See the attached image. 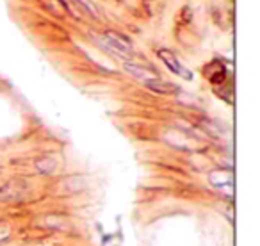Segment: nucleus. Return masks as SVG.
Masks as SVG:
<instances>
[{"instance_id":"0eeeda50","label":"nucleus","mask_w":260,"mask_h":246,"mask_svg":"<svg viewBox=\"0 0 260 246\" xmlns=\"http://www.w3.org/2000/svg\"><path fill=\"white\" fill-rule=\"evenodd\" d=\"M57 162L54 159H50V157H43V159H38L36 160V168L40 173H45V175H50V173H54V170H56Z\"/></svg>"},{"instance_id":"20e7f679","label":"nucleus","mask_w":260,"mask_h":246,"mask_svg":"<svg viewBox=\"0 0 260 246\" xmlns=\"http://www.w3.org/2000/svg\"><path fill=\"white\" fill-rule=\"evenodd\" d=\"M28 184H24L22 180H12L0 191V200H8V202H16L24 196L22 191H27Z\"/></svg>"},{"instance_id":"6e6552de","label":"nucleus","mask_w":260,"mask_h":246,"mask_svg":"<svg viewBox=\"0 0 260 246\" xmlns=\"http://www.w3.org/2000/svg\"><path fill=\"white\" fill-rule=\"evenodd\" d=\"M77 2H80V4L84 6L86 9H88V11H91V14H93V16H96L98 9H96V6L91 2V0H77Z\"/></svg>"},{"instance_id":"f257e3e1","label":"nucleus","mask_w":260,"mask_h":246,"mask_svg":"<svg viewBox=\"0 0 260 246\" xmlns=\"http://www.w3.org/2000/svg\"><path fill=\"white\" fill-rule=\"evenodd\" d=\"M96 40H98V43L102 46H106L109 52L118 54V56H122V58H125V59L134 56V50H132L130 41L118 32H110L109 30V32H106L102 38H96Z\"/></svg>"},{"instance_id":"423d86ee","label":"nucleus","mask_w":260,"mask_h":246,"mask_svg":"<svg viewBox=\"0 0 260 246\" xmlns=\"http://www.w3.org/2000/svg\"><path fill=\"white\" fill-rule=\"evenodd\" d=\"M144 84H146V88H150V90L157 91V93H164V94H168V93H176V91H178V88H176L175 84L164 82V80H160L158 77H157V78H152V80H146Z\"/></svg>"},{"instance_id":"39448f33","label":"nucleus","mask_w":260,"mask_h":246,"mask_svg":"<svg viewBox=\"0 0 260 246\" xmlns=\"http://www.w3.org/2000/svg\"><path fill=\"white\" fill-rule=\"evenodd\" d=\"M125 70L128 72L130 75H134V77H138L139 80H142V82L158 77V75H155L152 70H146V68H142V66H139V64H134V62H125Z\"/></svg>"},{"instance_id":"f03ea898","label":"nucleus","mask_w":260,"mask_h":246,"mask_svg":"<svg viewBox=\"0 0 260 246\" xmlns=\"http://www.w3.org/2000/svg\"><path fill=\"white\" fill-rule=\"evenodd\" d=\"M208 180L214 186L218 191L224 194H232L234 193V175L228 170H216L208 175Z\"/></svg>"},{"instance_id":"7ed1b4c3","label":"nucleus","mask_w":260,"mask_h":246,"mask_svg":"<svg viewBox=\"0 0 260 246\" xmlns=\"http://www.w3.org/2000/svg\"><path fill=\"white\" fill-rule=\"evenodd\" d=\"M158 58L166 62V66L170 68L171 72H173V74L180 75V77L186 78V80H191V78H192L191 72L187 70L186 66H184L182 62L178 61V59H176V56H173L170 50H158Z\"/></svg>"}]
</instances>
